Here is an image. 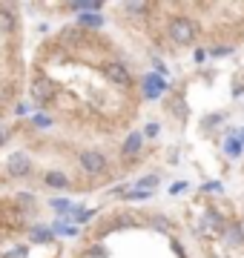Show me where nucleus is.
<instances>
[{
  "instance_id": "obj_21",
  "label": "nucleus",
  "mask_w": 244,
  "mask_h": 258,
  "mask_svg": "<svg viewBox=\"0 0 244 258\" xmlns=\"http://www.w3.org/2000/svg\"><path fill=\"white\" fill-rule=\"evenodd\" d=\"M144 135H150V138L152 135H158V123H150V126L144 129Z\"/></svg>"
},
{
  "instance_id": "obj_22",
  "label": "nucleus",
  "mask_w": 244,
  "mask_h": 258,
  "mask_svg": "<svg viewBox=\"0 0 244 258\" xmlns=\"http://www.w3.org/2000/svg\"><path fill=\"white\" fill-rule=\"evenodd\" d=\"M35 126H49V118H35Z\"/></svg>"
},
{
  "instance_id": "obj_11",
  "label": "nucleus",
  "mask_w": 244,
  "mask_h": 258,
  "mask_svg": "<svg viewBox=\"0 0 244 258\" xmlns=\"http://www.w3.org/2000/svg\"><path fill=\"white\" fill-rule=\"evenodd\" d=\"M49 207L57 212V215H75V207H72V201H66V198H55V201H49Z\"/></svg>"
},
{
  "instance_id": "obj_10",
  "label": "nucleus",
  "mask_w": 244,
  "mask_h": 258,
  "mask_svg": "<svg viewBox=\"0 0 244 258\" xmlns=\"http://www.w3.org/2000/svg\"><path fill=\"white\" fill-rule=\"evenodd\" d=\"M43 184L52 186V189H66V186H69V178H66L64 172H46V175H43Z\"/></svg>"
},
{
  "instance_id": "obj_17",
  "label": "nucleus",
  "mask_w": 244,
  "mask_h": 258,
  "mask_svg": "<svg viewBox=\"0 0 244 258\" xmlns=\"http://www.w3.org/2000/svg\"><path fill=\"white\" fill-rule=\"evenodd\" d=\"M155 184H158V178H155V175H147V178H141V181H138V186H144L147 192H152V189H155Z\"/></svg>"
},
{
  "instance_id": "obj_9",
  "label": "nucleus",
  "mask_w": 244,
  "mask_h": 258,
  "mask_svg": "<svg viewBox=\"0 0 244 258\" xmlns=\"http://www.w3.org/2000/svg\"><path fill=\"white\" fill-rule=\"evenodd\" d=\"M141 141H144V135L141 132H130V138L124 141V155L130 158V155H135V152H138V149H141Z\"/></svg>"
},
{
  "instance_id": "obj_5",
  "label": "nucleus",
  "mask_w": 244,
  "mask_h": 258,
  "mask_svg": "<svg viewBox=\"0 0 244 258\" xmlns=\"http://www.w3.org/2000/svg\"><path fill=\"white\" fill-rule=\"evenodd\" d=\"M6 172H9L12 178H26L29 172H32V161H29L23 152H15V155H9V161H6Z\"/></svg>"
},
{
  "instance_id": "obj_19",
  "label": "nucleus",
  "mask_w": 244,
  "mask_h": 258,
  "mask_svg": "<svg viewBox=\"0 0 244 258\" xmlns=\"http://www.w3.org/2000/svg\"><path fill=\"white\" fill-rule=\"evenodd\" d=\"M15 201H20L23 207H32V201H35V198H32L29 192H18V195H15Z\"/></svg>"
},
{
  "instance_id": "obj_7",
  "label": "nucleus",
  "mask_w": 244,
  "mask_h": 258,
  "mask_svg": "<svg viewBox=\"0 0 244 258\" xmlns=\"http://www.w3.org/2000/svg\"><path fill=\"white\" fill-rule=\"evenodd\" d=\"M18 29V18L15 12H9L6 6H0V35H12Z\"/></svg>"
},
{
  "instance_id": "obj_16",
  "label": "nucleus",
  "mask_w": 244,
  "mask_h": 258,
  "mask_svg": "<svg viewBox=\"0 0 244 258\" xmlns=\"http://www.w3.org/2000/svg\"><path fill=\"white\" fill-rule=\"evenodd\" d=\"M124 9L130 12V15H147V9H150V6H147V3H127Z\"/></svg>"
},
{
  "instance_id": "obj_15",
  "label": "nucleus",
  "mask_w": 244,
  "mask_h": 258,
  "mask_svg": "<svg viewBox=\"0 0 244 258\" xmlns=\"http://www.w3.org/2000/svg\"><path fill=\"white\" fill-rule=\"evenodd\" d=\"M29 235H32V241H40V244L52 241V232H49V230H38V227H35L32 232H29Z\"/></svg>"
},
{
  "instance_id": "obj_1",
  "label": "nucleus",
  "mask_w": 244,
  "mask_h": 258,
  "mask_svg": "<svg viewBox=\"0 0 244 258\" xmlns=\"http://www.w3.org/2000/svg\"><path fill=\"white\" fill-rule=\"evenodd\" d=\"M169 37H172V43H178V46H187L196 40V26H193V20L190 18H172L169 20Z\"/></svg>"
},
{
  "instance_id": "obj_6",
  "label": "nucleus",
  "mask_w": 244,
  "mask_h": 258,
  "mask_svg": "<svg viewBox=\"0 0 244 258\" xmlns=\"http://www.w3.org/2000/svg\"><path fill=\"white\" fill-rule=\"evenodd\" d=\"M164 89H167V83L161 81L158 75H147V78H144V95H147V98H158Z\"/></svg>"
},
{
  "instance_id": "obj_8",
  "label": "nucleus",
  "mask_w": 244,
  "mask_h": 258,
  "mask_svg": "<svg viewBox=\"0 0 244 258\" xmlns=\"http://www.w3.org/2000/svg\"><path fill=\"white\" fill-rule=\"evenodd\" d=\"M78 26L81 29H101L103 26V15H98V12H84V15L78 18Z\"/></svg>"
},
{
  "instance_id": "obj_13",
  "label": "nucleus",
  "mask_w": 244,
  "mask_h": 258,
  "mask_svg": "<svg viewBox=\"0 0 244 258\" xmlns=\"http://www.w3.org/2000/svg\"><path fill=\"white\" fill-rule=\"evenodd\" d=\"M204 227H207V230H213V232H218V230H221V218H218L216 212H207V215H204Z\"/></svg>"
},
{
  "instance_id": "obj_2",
  "label": "nucleus",
  "mask_w": 244,
  "mask_h": 258,
  "mask_svg": "<svg viewBox=\"0 0 244 258\" xmlns=\"http://www.w3.org/2000/svg\"><path fill=\"white\" fill-rule=\"evenodd\" d=\"M52 98H55V83L49 81L46 75L38 72L32 78V101L38 103V106H46Z\"/></svg>"
},
{
  "instance_id": "obj_23",
  "label": "nucleus",
  "mask_w": 244,
  "mask_h": 258,
  "mask_svg": "<svg viewBox=\"0 0 244 258\" xmlns=\"http://www.w3.org/2000/svg\"><path fill=\"white\" fill-rule=\"evenodd\" d=\"M235 135H238V141H244V129H238V132H235Z\"/></svg>"
},
{
  "instance_id": "obj_3",
  "label": "nucleus",
  "mask_w": 244,
  "mask_h": 258,
  "mask_svg": "<svg viewBox=\"0 0 244 258\" xmlns=\"http://www.w3.org/2000/svg\"><path fill=\"white\" fill-rule=\"evenodd\" d=\"M78 164H81V169H84L86 175H101L103 169H106V155L98 152V149H86V152L78 155Z\"/></svg>"
},
{
  "instance_id": "obj_20",
  "label": "nucleus",
  "mask_w": 244,
  "mask_h": 258,
  "mask_svg": "<svg viewBox=\"0 0 244 258\" xmlns=\"http://www.w3.org/2000/svg\"><path fill=\"white\" fill-rule=\"evenodd\" d=\"M12 138V129H6V126H0V147L6 144V141Z\"/></svg>"
},
{
  "instance_id": "obj_4",
  "label": "nucleus",
  "mask_w": 244,
  "mask_h": 258,
  "mask_svg": "<svg viewBox=\"0 0 244 258\" xmlns=\"http://www.w3.org/2000/svg\"><path fill=\"white\" fill-rule=\"evenodd\" d=\"M101 69H103V75H106V81H109V83L121 86V89L132 86V75H130V69H127L124 63H118V60H106Z\"/></svg>"
},
{
  "instance_id": "obj_18",
  "label": "nucleus",
  "mask_w": 244,
  "mask_h": 258,
  "mask_svg": "<svg viewBox=\"0 0 244 258\" xmlns=\"http://www.w3.org/2000/svg\"><path fill=\"white\" fill-rule=\"evenodd\" d=\"M227 241H235V244H241V241H244L241 230H238V227H233V230H227Z\"/></svg>"
},
{
  "instance_id": "obj_14",
  "label": "nucleus",
  "mask_w": 244,
  "mask_h": 258,
  "mask_svg": "<svg viewBox=\"0 0 244 258\" xmlns=\"http://www.w3.org/2000/svg\"><path fill=\"white\" fill-rule=\"evenodd\" d=\"M224 152H227V155H233V158H238V155H241V141L230 138V141L224 144Z\"/></svg>"
},
{
  "instance_id": "obj_12",
  "label": "nucleus",
  "mask_w": 244,
  "mask_h": 258,
  "mask_svg": "<svg viewBox=\"0 0 244 258\" xmlns=\"http://www.w3.org/2000/svg\"><path fill=\"white\" fill-rule=\"evenodd\" d=\"M60 40H66L69 46H75L78 40H84V32H81V29H72V26H66V29H60Z\"/></svg>"
}]
</instances>
